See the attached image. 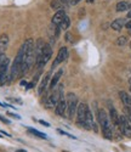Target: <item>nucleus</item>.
<instances>
[{
  "label": "nucleus",
  "mask_w": 131,
  "mask_h": 152,
  "mask_svg": "<svg viewBox=\"0 0 131 152\" xmlns=\"http://www.w3.org/2000/svg\"><path fill=\"white\" fill-rule=\"evenodd\" d=\"M7 45H9V35L7 34H1L0 35V55L5 53Z\"/></svg>",
  "instance_id": "obj_16"
},
{
  "label": "nucleus",
  "mask_w": 131,
  "mask_h": 152,
  "mask_svg": "<svg viewBox=\"0 0 131 152\" xmlns=\"http://www.w3.org/2000/svg\"><path fill=\"white\" fill-rule=\"evenodd\" d=\"M6 100H7V101H10V102H16V104H18V105H23L21 99H16V97H7Z\"/></svg>",
  "instance_id": "obj_24"
},
{
  "label": "nucleus",
  "mask_w": 131,
  "mask_h": 152,
  "mask_svg": "<svg viewBox=\"0 0 131 152\" xmlns=\"http://www.w3.org/2000/svg\"><path fill=\"white\" fill-rule=\"evenodd\" d=\"M82 1V0H72V1H71V5H76L78 3H80Z\"/></svg>",
  "instance_id": "obj_31"
},
{
  "label": "nucleus",
  "mask_w": 131,
  "mask_h": 152,
  "mask_svg": "<svg viewBox=\"0 0 131 152\" xmlns=\"http://www.w3.org/2000/svg\"><path fill=\"white\" fill-rule=\"evenodd\" d=\"M57 132H58L60 134H62V135H66V136H68V137H71V139H75V136L71 135L69 133H66V132H63V130H61V129H57Z\"/></svg>",
  "instance_id": "obj_25"
},
{
  "label": "nucleus",
  "mask_w": 131,
  "mask_h": 152,
  "mask_svg": "<svg viewBox=\"0 0 131 152\" xmlns=\"http://www.w3.org/2000/svg\"><path fill=\"white\" fill-rule=\"evenodd\" d=\"M39 123H40L41 125H44V126H50V123H47V122H45V121H43V119L39 121Z\"/></svg>",
  "instance_id": "obj_30"
},
{
  "label": "nucleus",
  "mask_w": 131,
  "mask_h": 152,
  "mask_svg": "<svg viewBox=\"0 0 131 152\" xmlns=\"http://www.w3.org/2000/svg\"><path fill=\"white\" fill-rule=\"evenodd\" d=\"M125 20H123V18H116V20H114L112 23H111V27H112V29L113 31H116V32H120L122 29H123V27H125Z\"/></svg>",
  "instance_id": "obj_14"
},
{
  "label": "nucleus",
  "mask_w": 131,
  "mask_h": 152,
  "mask_svg": "<svg viewBox=\"0 0 131 152\" xmlns=\"http://www.w3.org/2000/svg\"><path fill=\"white\" fill-rule=\"evenodd\" d=\"M119 97H120L122 102L124 104L125 107H130L131 108V96L129 94H126L125 91H120L119 93Z\"/></svg>",
  "instance_id": "obj_17"
},
{
  "label": "nucleus",
  "mask_w": 131,
  "mask_h": 152,
  "mask_svg": "<svg viewBox=\"0 0 131 152\" xmlns=\"http://www.w3.org/2000/svg\"><path fill=\"white\" fill-rule=\"evenodd\" d=\"M126 43H127V38L124 37V35L119 37V38L116 39V42H115V44H116L118 46H124V45H126Z\"/></svg>",
  "instance_id": "obj_23"
},
{
  "label": "nucleus",
  "mask_w": 131,
  "mask_h": 152,
  "mask_svg": "<svg viewBox=\"0 0 131 152\" xmlns=\"http://www.w3.org/2000/svg\"><path fill=\"white\" fill-rule=\"evenodd\" d=\"M0 137H1V135H0Z\"/></svg>",
  "instance_id": "obj_39"
},
{
  "label": "nucleus",
  "mask_w": 131,
  "mask_h": 152,
  "mask_svg": "<svg viewBox=\"0 0 131 152\" xmlns=\"http://www.w3.org/2000/svg\"><path fill=\"white\" fill-rule=\"evenodd\" d=\"M109 116H111V122H112V124L119 128V118H120V116L118 115V112L115 111V108H113L112 106H111V110H109Z\"/></svg>",
  "instance_id": "obj_15"
},
{
  "label": "nucleus",
  "mask_w": 131,
  "mask_h": 152,
  "mask_svg": "<svg viewBox=\"0 0 131 152\" xmlns=\"http://www.w3.org/2000/svg\"><path fill=\"white\" fill-rule=\"evenodd\" d=\"M61 95H62V88H60V91H57V90H56V91H52V93L47 96V99H46V101H45V108H47V110L56 108L58 101H60V99H61Z\"/></svg>",
  "instance_id": "obj_5"
},
{
  "label": "nucleus",
  "mask_w": 131,
  "mask_h": 152,
  "mask_svg": "<svg viewBox=\"0 0 131 152\" xmlns=\"http://www.w3.org/2000/svg\"><path fill=\"white\" fill-rule=\"evenodd\" d=\"M51 57H52V48H51L50 44L45 43V46H44V50H43V66L46 65Z\"/></svg>",
  "instance_id": "obj_13"
},
{
  "label": "nucleus",
  "mask_w": 131,
  "mask_h": 152,
  "mask_svg": "<svg viewBox=\"0 0 131 152\" xmlns=\"http://www.w3.org/2000/svg\"><path fill=\"white\" fill-rule=\"evenodd\" d=\"M0 121H1L3 123H5V124H10V121H9L7 118H5V117H3V116H0Z\"/></svg>",
  "instance_id": "obj_27"
},
{
  "label": "nucleus",
  "mask_w": 131,
  "mask_h": 152,
  "mask_svg": "<svg viewBox=\"0 0 131 152\" xmlns=\"http://www.w3.org/2000/svg\"><path fill=\"white\" fill-rule=\"evenodd\" d=\"M62 74H63V69H60L55 75H54V77H52V80L50 82V89H55V88H56V85L58 84V80L61 79V77H62Z\"/></svg>",
  "instance_id": "obj_18"
},
{
  "label": "nucleus",
  "mask_w": 131,
  "mask_h": 152,
  "mask_svg": "<svg viewBox=\"0 0 131 152\" xmlns=\"http://www.w3.org/2000/svg\"><path fill=\"white\" fill-rule=\"evenodd\" d=\"M50 5H51V7H52V9L56 10V11L62 10V3L60 1V0H52V1L50 3Z\"/></svg>",
  "instance_id": "obj_22"
},
{
  "label": "nucleus",
  "mask_w": 131,
  "mask_h": 152,
  "mask_svg": "<svg viewBox=\"0 0 131 152\" xmlns=\"http://www.w3.org/2000/svg\"><path fill=\"white\" fill-rule=\"evenodd\" d=\"M89 106L85 102H79L78 105V110H76V122L79 125H82L84 128V124L86 121V112H87Z\"/></svg>",
  "instance_id": "obj_7"
},
{
  "label": "nucleus",
  "mask_w": 131,
  "mask_h": 152,
  "mask_svg": "<svg viewBox=\"0 0 131 152\" xmlns=\"http://www.w3.org/2000/svg\"><path fill=\"white\" fill-rule=\"evenodd\" d=\"M67 57H68V49L66 46H63V48H61L58 50V53L56 55V58L54 60V63H52V69L56 68L57 66H60V63L64 62L66 60H67Z\"/></svg>",
  "instance_id": "obj_9"
},
{
  "label": "nucleus",
  "mask_w": 131,
  "mask_h": 152,
  "mask_svg": "<svg viewBox=\"0 0 131 152\" xmlns=\"http://www.w3.org/2000/svg\"><path fill=\"white\" fill-rule=\"evenodd\" d=\"M56 115L60 117H67V100L64 99L63 93L61 95V99L58 101V104L56 106Z\"/></svg>",
  "instance_id": "obj_10"
},
{
  "label": "nucleus",
  "mask_w": 131,
  "mask_h": 152,
  "mask_svg": "<svg viewBox=\"0 0 131 152\" xmlns=\"http://www.w3.org/2000/svg\"><path fill=\"white\" fill-rule=\"evenodd\" d=\"M94 1H95V0H86V3H87V4H92Z\"/></svg>",
  "instance_id": "obj_34"
},
{
  "label": "nucleus",
  "mask_w": 131,
  "mask_h": 152,
  "mask_svg": "<svg viewBox=\"0 0 131 152\" xmlns=\"http://www.w3.org/2000/svg\"><path fill=\"white\" fill-rule=\"evenodd\" d=\"M16 152H27V151H25V150H17Z\"/></svg>",
  "instance_id": "obj_36"
},
{
  "label": "nucleus",
  "mask_w": 131,
  "mask_h": 152,
  "mask_svg": "<svg viewBox=\"0 0 131 152\" xmlns=\"http://www.w3.org/2000/svg\"><path fill=\"white\" fill-rule=\"evenodd\" d=\"M27 130H28L29 133H32L33 135H35V136H38V137H40V139H47V136H46L45 134H43L41 132H39V130L34 129V128H31V126H28Z\"/></svg>",
  "instance_id": "obj_21"
},
{
  "label": "nucleus",
  "mask_w": 131,
  "mask_h": 152,
  "mask_svg": "<svg viewBox=\"0 0 131 152\" xmlns=\"http://www.w3.org/2000/svg\"><path fill=\"white\" fill-rule=\"evenodd\" d=\"M9 65H10V61L9 57L0 65V85H4L6 83H10V73L9 71Z\"/></svg>",
  "instance_id": "obj_6"
},
{
  "label": "nucleus",
  "mask_w": 131,
  "mask_h": 152,
  "mask_svg": "<svg viewBox=\"0 0 131 152\" xmlns=\"http://www.w3.org/2000/svg\"><path fill=\"white\" fill-rule=\"evenodd\" d=\"M23 63H22V74L27 73L35 63V51H34V40L32 38L23 43Z\"/></svg>",
  "instance_id": "obj_1"
},
{
  "label": "nucleus",
  "mask_w": 131,
  "mask_h": 152,
  "mask_svg": "<svg viewBox=\"0 0 131 152\" xmlns=\"http://www.w3.org/2000/svg\"><path fill=\"white\" fill-rule=\"evenodd\" d=\"M115 10H116L118 12L127 11V10H130V3H127V1H119V3L116 4Z\"/></svg>",
  "instance_id": "obj_19"
},
{
  "label": "nucleus",
  "mask_w": 131,
  "mask_h": 152,
  "mask_svg": "<svg viewBox=\"0 0 131 152\" xmlns=\"http://www.w3.org/2000/svg\"><path fill=\"white\" fill-rule=\"evenodd\" d=\"M7 115L11 116V117H14V118H16V119H21V117L18 115H15V113H12V112H7Z\"/></svg>",
  "instance_id": "obj_26"
},
{
  "label": "nucleus",
  "mask_w": 131,
  "mask_h": 152,
  "mask_svg": "<svg viewBox=\"0 0 131 152\" xmlns=\"http://www.w3.org/2000/svg\"><path fill=\"white\" fill-rule=\"evenodd\" d=\"M69 27H71V18H69L68 16H66V17L63 18L62 23L60 24V28L63 29V31H67Z\"/></svg>",
  "instance_id": "obj_20"
},
{
  "label": "nucleus",
  "mask_w": 131,
  "mask_h": 152,
  "mask_svg": "<svg viewBox=\"0 0 131 152\" xmlns=\"http://www.w3.org/2000/svg\"><path fill=\"white\" fill-rule=\"evenodd\" d=\"M119 129L123 133V135L131 137V123L127 119V117L124 115H122L119 118Z\"/></svg>",
  "instance_id": "obj_8"
},
{
  "label": "nucleus",
  "mask_w": 131,
  "mask_h": 152,
  "mask_svg": "<svg viewBox=\"0 0 131 152\" xmlns=\"http://www.w3.org/2000/svg\"><path fill=\"white\" fill-rule=\"evenodd\" d=\"M78 105H79V100H78L76 95L74 93H68L67 94V117L69 119L74 118L78 110Z\"/></svg>",
  "instance_id": "obj_4"
},
{
  "label": "nucleus",
  "mask_w": 131,
  "mask_h": 152,
  "mask_svg": "<svg viewBox=\"0 0 131 152\" xmlns=\"http://www.w3.org/2000/svg\"><path fill=\"white\" fill-rule=\"evenodd\" d=\"M60 1L62 4H68V3H71V0H60Z\"/></svg>",
  "instance_id": "obj_32"
},
{
  "label": "nucleus",
  "mask_w": 131,
  "mask_h": 152,
  "mask_svg": "<svg viewBox=\"0 0 131 152\" xmlns=\"http://www.w3.org/2000/svg\"><path fill=\"white\" fill-rule=\"evenodd\" d=\"M127 18L131 20V10H129V12H127Z\"/></svg>",
  "instance_id": "obj_33"
},
{
  "label": "nucleus",
  "mask_w": 131,
  "mask_h": 152,
  "mask_svg": "<svg viewBox=\"0 0 131 152\" xmlns=\"http://www.w3.org/2000/svg\"><path fill=\"white\" fill-rule=\"evenodd\" d=\"M66 39H67V42H72V34L71 33H66Z\"/></svg>",
  "instance_id": "obj_29"
},
{
  "label": "nucleus",
  "mask_w": 131,
  "mask_h": 152,
  "mask_svg": "<svg viewBox=\"0 0 131 152\" xmlns=\"http://www.w3.org/2000/svg\"><path fill=\"white\" fill-rule=\"evenodd\" d=\"M130 33H131V29H130Z\"/></svg>",
  "instance_id": "obj_38"
},
{
  "label": "nucleus",
  "mask_w": 131,
  "mask_h": 152,
  "mask_svg": "<svg viewBox=\"0 0 131 152\" xmlns=\"http://www.w3.org/2000/svg\"><path fill=\"white\" fill-rule=\"evenodd\" d=\"M1 133H3V134H4V135H6V136H11V135H10V134H9V133H6V132H3V130H1Z\"/></svg>",
  "instance_id": "obj_35"
},
{
  "label": "nucleus",
  "mask_w": 131,
  "mask_h": 152,
  "mask_svg": "<svg viewBox=\"0 0 131 152\" xmlns=\"http://www.w3.org/2000/svg\"><path fill=\"white\" fill-rule=\"evenodd\" d=\"M23 54H24V49H23V45H22L21 49H20V51H18V54H17V56L14 60V63L11 65V69H10V80L11 82L22 74Z\"/></svg>",
  "instance_id": "obj_3"
},
{
  "label": "nucleus",
  "mask_w": 131,
  "mask_h": 152,
  "mask_svg": "<svg viewBox=\"0 0 131 152\" xmlns=\"http://www.w3.org/2000/svg\"><path fill=\"white\" fill-rule=\"evenodd\" d=\"M6 58H7V57H6V55H5V54H1V55H0V65H1V63H3Z\"/></svg>",
  "instance_id": "obj_28"
},
{
  "label": "nucleus",
  "mask_w": 131,
  "mask_h": 152,
  "mask_svg": "<svg viewBox=\"0 0 131 152\" xmlns=\"http://www.w3.org/2000/svg\"><path fill=\"white\" fill-rule=\"evenodd\" d=\"M97 118H98V123L101 125L103 136L106 139H108V140H112V139H113V129H112L111 119L108 118L107 112L104 110H100L97 112Z\"/></svg>",
  "instance_id": "obj_2"
},
{
  "label": "nucleus",
  "mask_w": 131,
  "mask_h": 152,
  "mask_svg": "<svg viewBox=\"0 0 131 152\" xmlns=\"http://www.w3.org/2000/svg\"><path fill=\"white\" fill-rule=\"evenodd\" d=\"M129 46H130V48H131V40H130V43H129Z\"/></svg>",
  "instance_id": "obj_37"
},
{
  "label": "nucleus",
  "mask_w": 131,
  "mask_h": 152,
  "mask_svg": "<svg viewBox=\"0 0 131 152\" xmlns=\"http://www.w3.org/2000/svg\"><path fill=\"white\" fill-rule=\"evenodd\" d=\"M50 79H51V72L46 73V75L43 78V80L40 82V85H39V88H38V95H43L44 94V91L46 90L47 85L50 84Z\"/></svg>",
  "instance_id": "obj_11"
},
{
  "label": "nucleus",
  "mask_w": 131,
  "mask_h": 152,
  "mask_svg": "<svg viewBox=\"0 0 131 152\" xmlns=\"http://www.w3.org/2000/svg\"><path fill=\"white\" fill-rule=\"evenodd\" d=\"M67 16L66 15V12L63 10H60V11H56V14L52 16V20H51V23L54 24V26H60V24L62 23L63 18Z\"/></svg>",
  "instance_id": "obj_12"
}]
</instances>
